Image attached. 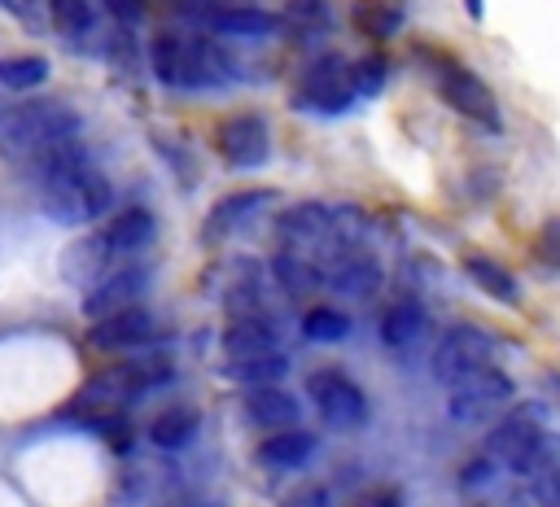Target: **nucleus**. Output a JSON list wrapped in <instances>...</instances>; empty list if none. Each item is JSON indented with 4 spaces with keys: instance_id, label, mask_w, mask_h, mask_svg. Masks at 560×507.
<instances>
[{
    "instance_id": "16",
    "label": "nucleus",
    "mask_w": 560,
    "mask_h": 507,
    "mask_svg": "<svg viewBox=\"0 0 560 507\" xmlns=\"http://www.w3.org/2000/svg\"><path fill=\"white\" fill-rule=\"evenodd\" d=\"M241 411H245V420L258 424V428H293L298 415H302L298 398H293L280 380H276V385H249V389L241 393Z\"/></svg>"
},
{
    "instance_id": "30",
    "label": "nucleus",
    "mask_w": 560,
    "mask_h": 507,
    "mask_svg": "<svg viewBox=\"0 0 560 507\" xmlns=\"http://www.w3.org/2000/svg\"><path fill=\"white\" fill-rule=\"evenodd\" d=\"M48 17H52L57 31H66V35H74V39L92 31V9H88V0H48Z\"/></svg>"
},
{
    "instance_id": "31",
    "label": "nucleus",
    "mask_w": 560,
    "mask_h": 507,
    "mask_svg": "<svg viewBox=\"0 0 560 507\" xmlns=\"http://www.w3.org/2000/svg\"><path fill=\"white\" fill-rule=\"evenodd\" d=\"M529 498H534V507H560V455L542 472L529 476Z\"/></svg>"
},
{
    "instance_id": "32",
    "label": "nucleus",
    "mask_w": 560,
    "mask_h": 507,
    "mask_svg": "<svg viewBox=\"0 0 560 507\" xmlns=\"http://www.w3.org/2000/svg\"><path fill=\"white\" fill-rule=\"evenodd\" d=\"M354 87H359V96H372V92L385 87V61H381L376 52L363 57V61L354 66Z\"/></svg>"
},
{
    "instance_id": "2",
    "label": "nucleus",
    "mask_w": 560,
    "mask_h": 507,
    "mask_svg": "<svg viewBox=\"0 0 560 507\" xmlns=\"http://www.w3.org/2000/svg\"><path fill=\"white\" fill-rule=\"evenodd\" d=\"M149 61H153V74L158 83L166 87H223L236 79V57L206 39V35H179V31H162L149 48Z\"/></svg>"
},
{
    "instance_id": "27",
    "label": "nucleus",
    "mask_w": 560,
    "mask_h": 507,
    "mask_svg": "<svg viewBox=\"0 0 560 507\" xmlns=\"http://www.w3.org/2000/svg\"><path fill=\"white\" fill-rule=\"evenodd\" d=\"M48 79V61L35 52H18V57H0V83L13 92H31Z\"/></svg>"
},
{
    "instance_id": "13",
    "label": "nucleus",
    "mask_w": 560,
    "mask_h": 507,
    "mask_svg": "<svg viewBox=\"0 0 560 507\" xmlns=\"http://www.w3.org/2000/svg\"><path fill=\"white\" fill-rule=\"evenodd\" d=\"M153 337H158V319H153L144 306H127V310H114V315L88 323V345H92V350H105V354L140 350V345H149Z\"/></svg>"
},
{
    "instance_id": "23",
    "label": "nucleus",
    "mask_w": 560,
    "mask_h": 507,
    "mask_svg": "<svg viewBox=\"0 0 560 507\" xmlns=\"http://www.w3.org/2000/svg\"><path fill=\"white\" fill-rule=\"evenodd\" d=\"M284 354L280 350H262V354H245V358H223V376L228 380H236V385H276L280 376H284Z\"/></svg>"
},
{
    "instance_id": "17",
    "label": "nucleus",
    "mask_w": 560,
    "mask_h": 507,
    "mask_svg": "<svg viewBox=\"0 0 560 507\" xmlns=\"http://www.w3.org/2000/svg\"><path fill=\"white\" fill-rule=\"evenodd\" d=\"M271 201H276V192H267V188H241V192L219 197V201L210 205L206 236H210V240H219V236H228V232L245 227V223H249V219H258V214H262Z\"/></svg>"
},
{
    "instance_id": "8",
    "label": "nucleus",
    "mask_w": 560,
    "mask_h": 507,
    "mask_svg": "<svg viewBox=\"0 0 560 507\" xmlns=\"http://www.w3.org/2000/svg\"><path fill=\"white\" fill-rule=\"evenodd\" d=\"M306 393H311V402H315V411H319V420H324L328 428H337V433L363 428V420H368V398H363V389H359L346 372H337V367L311 372V376H306Z\"/></svg>"
},
{
    "instance_id": "28",
    "label": "nucleus",
    "mask_w": 560,
    "mask_h": 507,
    "mask_svg": "<svg viewBox=\"0 0 560 507\" xmlns=\"http://www.w3.org/2000/svg\"><path fill=\"white\" fill-rule=\"evenodd\" d=\"M302 337H311V341H341V337H350V315L337 310V306H311L302 315Z\"/></svg>"
},
{
    "instance_id": "26",
    "label": "nucleus",
    "mask_w": 560,
    "mask_h": 507,
    "mask_svg": "<svg viewBox=\"0 0 560 507\" xmlns=\"http://www.w3.org/2000/svg\"><path fill=\"white\" fill-rule=\"evenodd\" d=\"M192 433H197V411H188V406H166V411H158L153 424H149V437H153V446H162V450L188 446Z\"/></svg>"
},
{
    "instance_id": "19",
    "label": "nucleus",
    "mask_w": 560,
    "mask_h": 507,
    "mask_svg": "<svg viewBox=\"0 0 560 507\" xmlns=\"http://www.w3.org/2000/svg\"><path fill=\"white\" fill-rule=\"evenodd\" d=\"M262 350H280L271 319L262 310L232 315L223 328V358H245V354H262Z\"/></svg>"
},
{
    "instance_id": "36",
    "label": "nucleus",
    "mask_w": 560,
    "mask_h": 507,
    "mask_svg": "<svg viewBox=\"0 0 560 507\" xmlns=\"http://www.w3.org/2000/svg\"><path fill=\"white\" fill-rule=\"evenodd\" d=\"M354 507H402V494H398V490H372V494H363Z\"/></svg>"
},
{
    "instance_id": "6",
    "label": "nucleus",
    "mask_w": 560,
    "mask_h": 507,
    "mask_svg": "<svg viewBox=\"0 0 560 507\" xmlns=\"http://www.w3.org/2000/svg\"><path fill=\"white\" fill-rule=\"evenodd\" d=\"M446 389H451V393H446V415H451L455 424H486V420H494V415L512 402V393H516L512 376L499 372L494 363H486V367H477V372L451 380Z\"/></svg>"
},
{
    "instance_id": "1",
    "label": "nucleus",
    "mask_w": 560,
    "mask_h": 507,
    "mask_svg": "<svg viewBox=\"0 0 560 507\" xmlns=\"http://www.w3.org/2000/svg\"><path fill=\"white\" fill-rule=\"evenodd\" d=\"M35 162H39V205L52 223L88 227L92 219H101L109 210V184L88 162L79 140H61Z\"/></svg>"
},
{
    "instance_id": "29",
    "label": "nucleus",
    "mask_w": 560,
    "mask_h": 507,
    "mask_svg": "<svg viewBox=\"0 0 560 507\" xmlns=\"http://www.w3.org/2000/svg\"><path fill=\"white\" fill-rule=\"evenodd\" d=\"M354 26L372 39H385L398 31V9H389L381 0H354Z\"/></svg>"
},
{
    "instance_id": "3",
    "label": "nucleus",
    "mask_w": 560,
    "mask_h": 507,
    "mask_svg": "<svg viewBox=\"0 0 560 507\" xmlns=\"http://www.w3.org/2000/svg\"><path fill=\"white\" fill-rule=\"evenodd\" d=\"M486 459L516 472V476H534L542 472L556 455H560V437L547 433L542 424V406L538 402H525V406H512L508 415L494 420V428L486 433Z\"/></svg>"
},
{
    "instance_id": "20",
    "label": "nucleus",
    "mask_w": 560,
    "mask_h": 507,
    "mask_svg": "<svg viewBox=\"0 0 560 507\" xmlns=\"http://www.w3.org/2000/svg\"><path fill=\"white\" fill-rule=\"evenodd\" d=\"M424 332H429V315H424V306L411 302V297H398V302L381 315V341H385L389 350H398V354L416 350V341H420Z\"/></svg>"
},
{
    "instance_id": "21",
    "label": "nucleus",
    "mask_w": 560,
    "mask_h": 507,
    "mask_svg": "<svg viewBox=\"0 0 560 507\" xmlns=\"http://www.w3.org/2000/svg\"><path fill=\"white\" fill-rule=\"evenodd\" d=\"M280 26H284L289 39H298V44H315V39L328 35V26H332V9H328V0H289L284 13H280Z\"/></svg>"
},
{
    "instance_id": "24",
    "label": "nucleus",
    "mask_w": 560,
    "mask_h": 507,
    "mask_svg": "<svg viewBox=\"0 0 560 507\" xmlns=\"http://www.w3.org/2000/svg\"><path fill=\"white\" fill-rule=\"evenodd\" d=\"M105 236L118 254H136L153 240V214L144 205H131V210H118L109 223H105Z\"/></svg>"
},
{
    "instance_id": "22",
    "label": "nucleus",
    "mask_w": 560,
    "mask_h": 507,
    "mask_svg": "<svg viewBox=\"0 0 560 507\" xmlns=\"http://www.w3.org/2000/svg\"><path fill=\"white\" fill-rule=\"evenodd\" d=\"M464 271L472 275V284L481 288V293H490L494 302H521V288H516V275L503 267V262H494L490 254H468L464 258Z\"/></svg>"
},
{
    "instance_id": "7",
    "label": "nucleus",
    "mask_w": 560,
    "mask_h": 507,
    "mask_svg": "<svg viewBox=\"0 0 560 507\" xmlns=\"http://www.w3.org/2000/svg\"><path fill=\"white\" fill-rule=\"evenodd\" d=\"M354 96H359V87H354V66H350L346 57H337V52H324V57H315V61L302 70L298 92H293V105H302V109H311V114H319V118H332V114L350 109Z\"/></svg>"
},
{
    "instance_id": "4",
    "label": "nucleus",
    "mask_w": 560,
    "mask_h": 507,
    "mask_svg": "<svg viewBox=\"0 0 560 507\" xmlns=\"http://www.w3.org/2000/svg\"><path fill=\"white\" fill-rule=\"evenodd\" d=\"M171 380V358L166 354H131L105 372H96L83 389H79V406L83 415H101V411H122V402H136L144 393H153L158 385Z\"/></svg>"
},
{
    "instance_id": "15",
    "label": "nucleus",
    "mask_w": 560,
    "mask_h": 507,
    "mask_svg": "<svg viewBox=\"0 0 560 507\" xmlns=\"http://www.w3.org/2000/svg\"><path fill=\"white\" fill-rule=\"evenodd\" d=\"M114 258H118V249L109 245V236H105V232H92V236H79V240L66 249V258H61V275H66L74 288L88 293L105 271L118 267Z\"/></svg>"
},
{
    "instance_id": "14",
    "label": "nucleus",
    "mask_w": 560,
    "mask_h": 507,
    "mask_svg": "<svg viewBox=\"0 0 560 507\" xmlns=\"http://www.w3.org/2000/svg\"><path fill=\"white\" fill-rule=\"evenodd\" d=\"M149 288V271L136 262H118L114 271H105L88 293H83V315L88 319H105L114 310H127L140 302V293Z\"/></svg>"
},
{
    "instance_id": "18",
    "label": "nucleus",
    "mask_w": 560,
    "mask_h": 507,
    "mask_svg": "<svg viewBox=\"0 0 560 507\" xmlns=\"http://www.w3.org/2000/svg\"><path fill=\"white\" fill-rule=\"evenodd\" d=\"M311 455H315V433L293 424V428H276L271 437H262L254 459L271 472H289V468H302Z\"/></svg>"
},
{
    "instance_id": "33",
    "label": "nucleus",
    "mask_w": 560,
    "mask_h": 507,
    "mask_svg": "<svg viewBox=\"0 0 560 507\" xmlns=\"http://www.w3.org/2000/svg\"><path fill=\"white\" fill-rule=\"evenodd\" d=\"M280 507H332V494H328L324 485H302V490L284 494Z\"/></svg>"
},
{
    "instance_id": "35",
    "label": "nucleus",
    "mask_w": 560,
    "mask_h": 507,
    "mask_svg": "<svg viewBox=\"0 0 560 507\" xmlns=\"http://www.w3.org/2000/svg\"><path fill=\"white\" fill-rule=\"evenodd\" d=\"M101 9H109V17H118L122 26L144 22V0H101Z\"/></svg>"
},
{
    "instance_id": "10",
    "label": "nucleus",
    "mask_w": 560,
    "mask_h": 507,
    "mask_svg": "<svg viewBox=\"0 0 560 507\" xmlns=\"http://www.w3.org/2000/svg\"><path fill=\"white\" fill-rule=\"evenodd\" d=\"M490 354H494L490 332H481V328H472V323H455V328L442 332V341H438V350H433V376H438L442 385H451V380H459V376L486 367Z\"/></svg>"
},
{
    "instance_id": "25",
    "label": "nucleus",
    "mask_w": 560,
    "mask_h": 507,
    "mask_svg": "<svg viewBox=\"0 0 560 507\" xmlns=\"http://www.w3.org/2000/svg\"><path fill=\"white\" fill-rule=\"evenodd\" d=\"M271 275H276V280H280V288H284V293H293V297H306V293L324 288L319 267H315L306 254H293V249H280V254L271 258Z\"/></svg>"
},
{
    "instance_id": "37",
    "label": "nucleus",
    "mask_w": 560,
    "mask_h": 507,
    "mask_svg": "<svg viewBox=\"0 0 560 507\" xmlns=\"http://www.w3.org/2000/svg\"><path fill=\"white\" fill-rule=\"evenodd\" d=\"M468 4V17H481V0H464Z\"/></svg>"
},
{
    "instance_id": "34",
    "label": "nucleus",
    "mask_w": 560,
    "mask_h": 507,
    "mask_svg": "<svg viewBox=\"0 0 560 507\" xmlns=\"http://www.w3.org/2000/svg\"><path fill=\"white\" fill-rule=\"evenodd\" d=\"M538 258L551 262V267H560V214L542 223V232H538Z\"/></svg>"
},
{
    "instance_id": "12",
    "label": "nucleus",
    "mask_w": 560,
    "mask_h": 507,
    "mask_svg": "<svg viewBox=\"0 0 560 507\" xmlns=\"http://www.w3.org/2000/svg\"><path fill=\"white\" fill-rule=\"evenodd\" d=\"M219 153L236 170L262 166L271 157V127H267V118L245 109V114H232L228 122H219Z\"/></svg>"
},
{
    "instance_id": "9",
    "label": "nucleus",
    "mask_w": 560,
    "mask_h": 507,
    "mask_svg": "<svg viewBox=\"0 0 560 507\" xmlns=\"http://www.w3.org/2000/svg\"><path fill=\"white\" fill-rule=\"evenodd\" d=\"M438 92H442V101H446L455 114H464L468 122H477V127H486V131H499V127H503L499 101H494V92L486 87L481 74H472V70H464V66H455V61H442V66H438Z\"/></svg>"
},
{
    "instance_id": "5",
    "label": "nucleus",
    "mask_w": 560,
    "mask_h": 507,
    "mask_svg": "<svg viewBox=\"0 0 560 507\" xmlns=\"http://www.w3.org/2000/svg\"><path fill=\"white\" fill-rule=\"evenodd\" d=\"M74 131H79V118H74L70 105H61V101H26L4 118L0 144H4L9 157H44L52 144L74 140Z\"/></svg>"
},
{
    "instance_id": "11",
    "label": "nucleus",
    "mask_w": 560,
    "mask_h": 507,
    "mask_svg": "<svg viewBox=\"0 0 560 507\" xmlns=\"http://www.w3.org/2000/svg\"><path fill=\"white\" fill-rule=\"evenodd\" d=\"M188 17H197L201 26H210L214 35H236V39H262L271 31H280V17L254 4H214V0H184Z\"/></svg>"
}]
</instances>
